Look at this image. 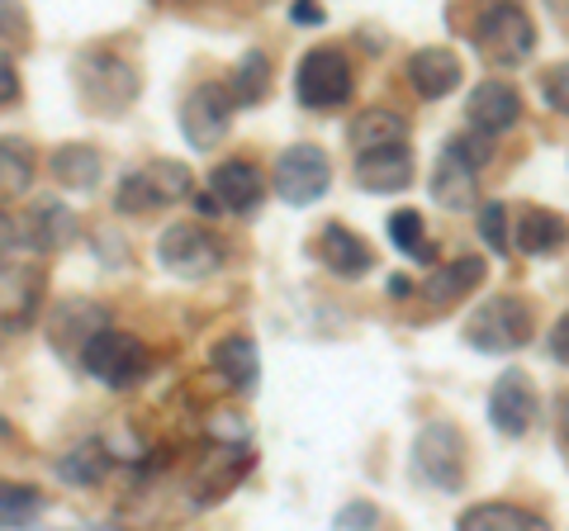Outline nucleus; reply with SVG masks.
I'll return each mask as SVG.
<instances>
[{
	"instance_id": "nucleus-1",
	"label": "nucleus",
	"mask_w": 569,
	"mask_h": 531,
	"mask_svg": "<svg viewBox=\"0 0 569 531\" xmlns=\"http://www.w3.org/2000/svg\"><path fill=\"white\" fill-rule=\"evenodd\" d=\"M77 91H81V104L96 110L104 119H119L129 104L138 100L142 81L133 72V62H123L119 52H81L77 58Z\"/></svg>"
},
{
	"instance_id": "nucleus-2",
	"label": "nucleus",
	"mask_w": 569,
	"mask_h": 531,
	"mask_svg": "<svg viewBox=\"0 0 569 531\" xmlns=\"http://www.w3.org/2000/svg\"><path fill=\"white\" fill-rule=\"evenodd\" d=\"M537 332V318H531V304L522 294H493L485 299L470 323H466V342L485 357H503V351H522Z\"/></svg>"
},
{
	"instance_id": "nucleus-3",
	"label": "nucleus",
	"mask_w": 569,
	"mask_h": 531,
	"mask_svg": "<svg viewBox=\"0 0 569 531\" xmlns=\"http://www.w3.org/2000/svg\"><path fill=\"white\" fill-rule=\"evenodd\" d=\"M194 194V176L186 162H148L119 181L114 209L119 214H152L162 204H181Z\"/></svg>"
},
{
	"instance_id": "nucleus-4",
	"label": "nucleus",
	"mask_w": 569,
	"mask_h": 531,
	"mask_svg": "<svg viewBox=\"0 0 569 531\" xmlns=\"http://www.w3.org/2000/svg\"><path fill=\"white\" fill-rule=\"evenodd\" d=\"M475 43L493 67H522L537 52V24L522 6H489L475 20Z\"/></svg>"
},
{
	"instance_id": "nucleus-5",
	"label": "nucleus",
	"mask_w": 569,
	"mask_h": 531,
	"mask_svg": "<svg viewBox=\"0 0 569 531\" xmlns=\"http://www.w3.org/2000/svg\"><path fill=\"white\" fill-rule=\"evenodd\" d=\"M351 62L342 48H309L295 67V96L309 110H337V104L351 100Z\"/></svg>"
},
{
	"instance_id": "nucleus-6",
	"label": "nucleus",
	"mask_w": 569,
	"mask_h": 531,
	"mask_svg": "<svg viewBox=\"0 0 569 531\" xmlns=\"http://www.w3.org/2000/svg\"><path fill=\"white\" fill-rule=\"evenodd\" d=\"M81 365L91 370L100 384H110V389H133L142 375H148V347H142L133 332L104 328V332H96V338L81 347Z\"/></svg>"
},
{
	"instance_id": "nucleus-7",
	"label": "nucleus",
	"mask_w": 569,
	"mask_h": 531,
	"mask_svg": "<svg viewBox=\"0 0 569 531\" xmlns=\"http://www.w3.org/2000/svg\"><path fill=\"white\" fill-rule=\"evenodd\" d=\"M413 465L427 484H437L447 493L466 484V437H460L456 422H447V418L427 422L413 441Z\"/></svg>"
},
{
	"instance_id": "nucleus-8",
	"label": "nucleus",
	"mask_w": 569,
	"mask_h": 531,
	"mask_svg": "<svg viewBox=\"0 0 569 531\" xmlns=\"http://www.w3.org/2000/svg\"><path fill=\"white\" fill-rule=\"evenodd\" d=\"M233 96H228V86L223 81H204V86H194V91L181 100V133H186V143L194 152H209V148H219L228 129H233Z\"/></svg>"
},
{
	"instance_id": "nucleus-9",
	"label": "nucleus",
	"mask_w": 569,
	"mask_h": 531,
	"mask_svg": "<svg viewBox=\"0 0 569 531\" xmlns=\"http://www.w3.org/2000/svg\"><path fill=\"white\" fill-rule=\"evenodd\" d=\"M157 261L167 266L176 280H204L223 266V247L213 233H204L200 223H171L157 238Z\"/></svg>"
},
{
	"instance_id": "nucleus-10",
	"label": "nucleus",
	"mask_w": 569,
	"mask_h": 531,
	"mask_svg": "<svg viewBox=\"0 0 569 531\" xmlns=\"http://www.w3.org/2000/svg\"><path fill=\"white\" fill-rule=\"evenodd\" d=\"M328 186H332V167H328L323 148L295 143V148H284V152L276 157V190H280L284 204L305 209V204H313V200H323Z\"/></svg>"
},
{
	"instance_id": "nucleus-11",
	"label": "nucleus",
	"mask_w": 569,
	"mask_h": 531,
	"mask_svg": "<svg viewBox=\"0 0 569 531\" xmlns=\"http://www.w3.org/2000/svg\"><path fill=\"white\" fill-rule=\"evenodd\" d=\"M48 294V275L33 261L0 266V332H24L39 323Z\"/></svg>"
},
{
	"instance_id": "nucleus-12",
	"label": "nucleus",
	"mask_w": 569,
	"mask_h": 531,
	"mask_svg": "<svg viewBox=\"0 0 569 531\" xmlns=\"http://www.w3.org/2000/svg\"><path fill=\"white\" fill-rule=\"evenodd\" d=\"M537 413H541V403H537V384H531V375L527 370H503L489 389V422L503 437H527Z\"/></svg>"
},
{
	"instance_id": "nucleus-13",
	"label": "nucleus",
	"mask_w": 569,
	"mask_h": 531,
	"mask_svg": "<svg viewBox=\"0 0 569 531\" xmlns=\"http://www.w3.org/2000/svg\"><path fill=\"white\" fill-rule=\"evenodd\" d=\"M209 200L213 209L223 214H257L261 200H266V176L252 162H219L209 171Z\"/></svg>"
},
{
	"instance_id": "nucleus-14",
	"label": "nucleus",
	"mask_w": 569,
	"mask_h": 531,
	"mask_svg": "<svg viewBox=\"0 0 569 531\" xmlns=\"http://www.w3.org/2000/svg\"><path fill=\"white\" fill-rule=\"evenodd\" d=\"M466 119H470V133L498 138V133L518 129V119H522V96L512 91L508 81H479L475 96L466 100Z\"/></svg>"
},
{
	"instance_id": "nucleus-15",
	"label": "nucleus",
	"mask_w": 569,
	"mask_h": 531,
	"mask_svg": "<svg viewBox=\"0 0 569 531\" xmlns=\"http://www.w3.org/2000/svg\"><path fill=\"white\" fill-rule=\"evenodd\" d=\"M508 242L518 247L527 257H556L569 247V219L556 214V209H541V204H527L512 214V228H508Z\"/></svg>"
},
{
	"instance_id": "nucleus-16",
	"label": "nucleus",
	"mask_w": 569,
	"mask_h": 531,
	"mask_svg": "<svg viewBox=\"0 0 569 531\" xmlns=\"http://www.w3.org/2000/svg\"><path fill=\"white\" fill-rule=\"evenodd\" d=\"M408 86L422 96V100H447L460 81H466V67H460V58L447 48V43H437V48H418L413 58H408Z\"/></svg>"
},
{
	"instance_id": "nucleus-17",
	"label": "nucleus",
	"mask_w": 569,
	"mask_h": 531,
	"mask_svg": "<svg viewBox=\"0 0 569 531\" xmlns=\"http://www.w3.org/2000/svg\"><path fill=\"white\" fill-rule=\"evenodd\" d=\"M318 257H323V266L332 275L342 280H361L376 271V252H370V242L361 233H351L347 223H328L323 238H318Z\"/></svg>"
},
{
	"instance_id": "nucleus-18",
	"label": "nucleus",
	"mask_w": 569,
	"mask_h": 531,
	"mask_svg": "<svg viewBox=\"0 0 569 531\" xmlns=\"http://www.w3.org/2000/svg\"><path fill=\"white\" fill-rule=\"evenodd\" d=\"M77 233H81V219L62 200H39L24 219V242L33 252H62V247L77 242Z\"/></svg>"
},
{
	"instance_id": "nucleus-19",
	"label": "nucleus",
	"mask_w": 569,
	"mask_h": 531,
	"mask_svg": "<svg viewBox=\"0 0 569 531\" xmlns=\"http://www.w3.org/2000/svg\"><path fill=\"white\" fill-rule=\"evenodd\" d=\"M356 181L370 194H399L413 181V152L408 148H380L356 157Z\"/></svg>"
},
{
	"instance_id": "nucleus-20",
	"label": "nucleus",
	"mask_w": 569,
	"mask_h": 531,
	"mask_svg": "<svg viewBox=\"0 0 569 531\" xmlns=\"http://www.w3.org/2000/svg\"><path fill=\"white\" fill-rule=\"evenodd\" d=\"M209 361L228 380V389H238V394H252V389L261 384V351H257V342L247 338V332H233V338L213 342Z\"/></svg>"
},
{
	"instance_id": "nucleus-21",
	"label": "nucleus",
	"mask_w": 569,
	"mask_h": 531,
	"mask_svg": "<svg viewBox=\"0 0 569 531\" xmlns=\"http://www.w3.org/2000/svg\"><path fill=\"white\" fill-rule=\"evenodd\" d=\"M104 332V309L86 304V299H67V304L52 309V347L58 351H81L86 342Z\"/></svg>"
},
{
	"instance_id": "nucleus-22",
	"label": "nucleus",
	"mask_w": 569,
	"mask_h": 531,
	"mask_svg": "<svg viewBox=\"0 0 569 531\" xmlns=\"http://www.w3.org/2000/svg\"><path fill=\"white\" fill-rule=\"evenodd\" d=\"M456 531H550V522L518 503H475L470 512H460Z\"/></svg>"
},
{
	"instance_id": "nucleus-23",
	"label": "nucleus",
	"mask_w": 569,
	"mask_h": 531,
	"mask_svg": "<svg viewBox=\"0 0 569 531\" xmlns=\"http://www.w3.org/2000/svg\"><path fill=\"white\" fill-rule=\"evenodd\" d=\"M432 194L441 209H456V214H466V209H475V194H479V171H470L460 157L441 152V162L432 171Z\"/></svg>"
},
{
	"instance_id": "nucleus-24",
	"label": "nucleus",
	"mask_w": 569,
	"mask_h": 531,
	"mask_svg": "<svg viewBox=\"0 0 569 531\" xmlns=\"http://www.w3.org/2000/svg\"><path fill=\"white\" fill-rule=\"evenodd\" d=\"M48 167H52V176H58V186H67V190H96L100 171H104L100 152L91 143H62L58 152H52Z\"/></svg>"
},
{
	"instance_id": "nucleus-25",
	"label": "nucleus",
	"mask_w": 569,
	"mask_h": 531,
	"mask_svg": "<svg viewBox=\"0 0 569 531\" xmlns=\"http://www.w3.org/2000/svg\"><path fill=\"white\" fill-rule=\"evenodd\" d=\"M33 171H39V162H33V148L24 138H0V204L29 194Z\"/></svg>"
},
{
	"instance_id": "nucleus-26",
	"label": "nucleus",
	"mask_w": 569,
	"mask_h": 531,
	"mask_svg": "<svg viewBox=\"0 0 569 531\" xmlns=\"http://www.w3.org/2000/svg\"><path fill=\"white\" fill-rule=\"evenodd\" d=\"M271 58H266L261 48H247L233 77H228V96H233V104H261L266 96H271Z\"/></svg>"
},
{
	"instance_id": "nucleus-27",
	"label": "nucleus",
	"mask_w": 569,
	"mask_h": 531,
	"mask_svg": "<svg viewBox=\"0 0 569 531\" xmlns=\"http://www.w3.org/2000/svg\"><path fill=\"white\" fill-rule=\"evenodd\" d=\"M408 123L395 110H366L361 119L351 123V143L356 152H380V148H403Z\"/></svg>"
},
{
	"instance_id": "nucleus-28",
	"label": "nucleus",
	"mask_w": 569,
	"mask_h": 531,
	"mask_svg": "<svg viewBox=\"0 0 569 531\" xmlns=\"http://www.w3.org/2000/svg\"><path fill=\"white\" fill-rule=\"evenodd\" d=\"M58 474L67 484H81V489L100 484L104 474H110V451H104V441H81V447H71L58 460Z\"/></svg>"
},
{
	"instance_id": "nucleus-29",
	"label": "nucleus",
	"mask_w": 569,
	"mask_h": 531,
	"mask_svg": "<svg viewBox=\"0 0 569 531\" xmlns=\"http://www.w3.org/2000/svg\"><path fill=\"white\" fill-rule=\"evenodd\" d=\"M479 280H485V261H479V257H460V261L447 266V271H437L432 280H427V294H432L437 304H451V299L470 294Z\"/></svg>"
},
{
	"instance_id": "nucleus-30",
	"label": "nucleus",
	"mask_w": 569,
	"mask_h": 531,
	"mask_svg": "<svg viewBox=\"0 0 569 531\" xmlns=\"http://www.w3.org/2000/svg\"><path fill=\"white\" fill-rule=\"evenodd\" d=\"M389 242L399 247L403 257H413V261H432V242H427V223L418 209H399V214H389Z\"/></svg>"
},
{
	"instance_id": "nucleus-31",
	"label": "nucleus",
	"mask_w": 569,
	"mask_h": 531,
	"mask_svg": "<svg viewBox=\"0 0 569 531\" xmlns=\"http://www.w3.org/2000/svg\"><path fill=\"white\" fill-rule=\"evenodd\" d=\"M43 508V493L33 484H10L0 480V522H29Z\"/></svg>"
},
{
	"instance_id": "nucleus-32",
	"label": "nucleus",
	"mask_w": 569,
	"mask_h": 531,
	"mask_svg": "<svg viewBox=\"0 0 569 531\" xmlns=\"http://www.w3.org/2000/svg\"><path fill=\"white\" fill-rule=\"evenodd\" d=\"M447 152L451 157H460L470 171H479V167H489V157H493V138H479V133H456V138H447Z\"/></svg>"
},
{
	"instance_id": "nucleus-33",
	"label": "nucleus",
	"mask_w": 569,
	"mask_h": 531,
	"mask_svg": "<svg viewBox=\"0 0 569 531\" xmlns=\"http://www.w3.org/2000/svg\"><path fill=\"white\" fill-rule=\"evenodd\" d=\"M541 96H546V104H550V110L569 114V62L546 67V72H541Z\"/></svg>"
},
{
	"instance_id": "nucleus-34",
	"label": "nucleus",
	"mask_w": 569,
	"mask_h": 531,
	"mask_svg": "<svg viewBox=\"0 0 569 531\" xmlns=\"http://www.w3.org/2000/svg\"><path fill=\"white\" fill-rule=\"evenodd\" d=\"M479 233H485V242L493 247V252H508V209L503 204H485L479 209Z\"/></svg>"
},
{
	"instance_id": "nucleus-35",
	"label": "nucleus",
	"mask_w": 569,
	"mask_h": 531,
	"mask_svg": "<svg viewBox=\"0 0 569 531\" xmlns=\"http://www.w3.org/2000/svg\"><path fill=\"white\" fill-rule=\"evenodd\" d=\"M376 522H380V508L366 503V499H356V503H347L342 512H337V531H370Z\"/></svg>"
},
{
	"instance_id": "nucleus-36",
	"label": "nucleus",
	"mask_w": 569,
	"mask_h": 531,
	"mask_svg": "<svg viewBox=\"0 0 569 531\" xmlns=\"http://www.w3.org/2000/svg\"><path fill=\"white\" fill-rule=\"evenodd\" d=\"M209 437L213 441H223V447H242V441H247V422L238 418V413H213L209 418Z\"/></svg>"
},
{
	"instance_id": "nucleus-37",
	"label": "nucleus",
	"mask_w": 569,
	"mask_h": 531,
	"mask_svg": "<svg viewBox=\"0 0 569 531\" xmlns=\"http://www.w3.org/2000/svg\"><path fill=\"white\" fill-rule=\"evenodd\" d=\"M29 33V14L20 10V6H6V0H0V39H14L20 43Z\"/></svg>"
},
{
	"instance_id": "nucleus-38",
	"label": "nucleus",
	"mask_w": 569,
	"mask_h": 531,
	"mask_svg": "<svg viewBox=\"0 0 569 531\" xmlns=\"http://www.w3.org/2000/svg\"><path fill=\"white\" fill-rule=\"evenodd\" d=\"M546 351H550V361L569 365V313H565V318H556V328H550V342H546Z\"/></svg>"
},
{
	"instance_id": "nucleus-39",
	"label": "nucleus",
	"mask_w": 569,
	"mask_h": 531,
	"mask_svg": "<svg viewBox=\"0 0 569 531\" xmlns=\"http://www.w3.org/2000/svg\"><path fill=\"white\" fill-rule=\"evenodd\" d=\"M20 100V72H14L10 58H0V104H14Z\"/></svg>"
},
{
	"instance_id": "nucleus-40",
	"label": "nucleus",
	"mask_w": 569,
	"mask_h": 531,
	"mask_svg": "<svg viewBox=\"0 0 569 531\" xmlns=\"http://www.w3.org/2000/svg\"><path fill=\"white\" fill-rule=\"evenodd\" d=\"M295 20H299V24H323V10L309 6V0H299V6H295Z\"/></svg>"
},
{
	"instance_id": "nucleus-41",
	"label": "nucleus",
	"mask_w": 569,
	"mask_h": 531,
	"mask_svg": "<svg viewBox=\"0 0 569 531\" xmlns=\"http://www.w3.org/2000/svg\"><path fill=\"white\" fill-rule=\"evenodd\" d=\"M556 428H560V437H565V447H569V394L560 399V409H556Z\"/></svg>"
},
{
	"instance_id": "nucleus-42",
	"label": "nucleus",
	"mask_w": 569,
	"mask_h": 531,
	"mask_svg": "<svg viewBox=\"0 0 569 531\" xmlns=\"http://www.w3.org/2000/svg\"><path fill=\"white\" fill-rule=\"evenodd\" d=\"M10 233H14V228H10V219L0 214V257H6V247H10Z\"/></svg>"
}]
</instances>
